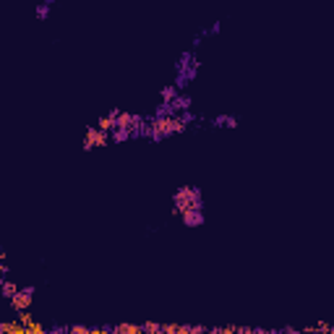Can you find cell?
Wrapping results in <instances>:
<instances>
[{
	"mask_svg": "<svg viewBox=\"0 0 334 334\" xmlns=\"http://www.w3.org/2000/svg\"><path fill=\"white\" fill-rule=\"evenodd\" d=\"M199 66H201V63L196 60V52H193V50H183L178 63H175V81H172L175 89H178V91L188 89V84L196 81Z\"/></svg>",
	"mask_w": 334,
	"mask_h": 334,
	"instance_id": "6da1fadb",
	"label": "cell"
},
{
	"mask_svg": "<svg viewBox=\"0 0 334 334\" xmlns=\"http://www.w3.org/2000/svg\"><path fill=\"white\" fill-rule=\"evenodd\" d=\"M185 209H204V193L196 185H183L172 193V214L178 217Z\"/></svg>",
	"mask_w": 334,
	"mask_h": 334,
	"instance_id": "7a4b0ae2",
	"label": "cell"
},
{
	"mask_svg": "<svg viewBox=\"0 0 334 334\" xmlns=\"http://www.w3.org/2000/svg\"><path fill=\"white\" fill-rule=\"evenodd\" d=\"M34 292H37L34 285H24V287H18V290L13 292V298L8 300V303H11V308H13L16 313H18V311H29L32 303H34Z\"/></svg>",
	"mask_w": 334,
	"mask_h": 334,
	"instance_id": "3957f363",
	"label": "cell"
},
{
	"mask_svg": "<svg viewBox=\"0 0 334 334\" xmlns=\"http://www.w3.org/2000/svg\"><path fill=\"white\" fill-rule=\"evenodd\" d=\"M110 144V133L107 131H99L97 125H89L84 131V152H91L94 146H107Z\"/></svg>",
	"mask_w": 334,
	"mask_h": 334,
	"instance_id": "277c9868",
	"label": "cell"
},
{
	"mask_svg": "<svg viewBox=\"0 0 334 334\" xmlns=\"http://www.w3.org/2000/svg\"><path fill=\"white\" fill-rule=\"evenodd\" d=\"M180 222L188 230H196V227H204L207 225V214H204V209H185V211H180Z\"/></svg>",
	"mask_w": 334,
	"mask_h": 334,
	"instance_id": "5b68a950",
	"label": "cell"
},
{
	"mask_svg": "<svg viewBox=\"0 0 334 334\" xmlns=\"http://www.w3.org/2000/svg\"><path fill=\"white\" fill-rule=\"evenodd\" d=\"M211 128H238V118L230 115V113H222V115H214L209 120Z\"/></svg>",
	"mask_w": 334,
	"mask_h": 334,
	"instance_id": "8992f818",
	"label": "cell"
},
{
	"mask_svg": "<svg viewBox=\"0 0 334 334\" xmlns=\"http://www.w3.org/2000/svg\"><path fill=\"white\" fill-rule=\"evenodd\" d=\"M170 105H172V113H175V115H178V113H185V110L193 107V97H191V94H183V91H178V97H175Z\"/></svg>",
	"mask_w": 334,
	"mask_h": 334,
	"instance_id": "52a82bcc",
	"label": "cell"
},
{
	"mask_svg": "<svg viewBox=\"0 0 334 334\" xmlns=\"http://www.w3.org/2000/svg\"><path fill=\"white\" fill-rule=\"evenodd\" d=\"M131 131H128V128H113V131H110V141L113 144H125V141H131Z\"/></svg>",
	"mask_w": 334,
	"mask_h": 334,
	"instance_id": "ba28073f",
	"label": "cell"
},
{
	"mask_svg": "<svg viewBox=\"0 0 334 334\" xmlns=\"http://www.w3.org/2000/svg\"><path fill=\"white\" fill-rule=\"evenodd\" d=\"M115 334H141V324H115Z\"/></svg>",
	"mask_w": 334,
	"mask_h": 334,
	"instance_id": "9c48e42d",
	"label": "cell"
},
{
	"mask_svg": "<svg viewBox=\"0 0 334 334\" xmlns=\"http://www.w3.org/2000/svg\"><path fill=\"white\" fill-rule=\"evenodd\" d=\"M97 128H99V131H107V133H110V131L115 128V118L110 115V113H107V115H99V118H97Z\"/></svg>",
	"mask_w": 334,
	"mask_h": 334,
	"instance_id": "30bf717a",
	"label": "cell"
},
{
	"mask_svg": "<svg viewBox=\"0 0 334 334\" xmlns=\"http://www.w3.org/2000/svg\"><path fill=\"white\" fill-rule=\"evenodd\" d=\"M16 290H18V285H16V282H11V280H3V282H0V295H3L5 300H11Z\"/></svg>",
	"mask_w": 334,
	"mask_h": 334,
	"instance_id": "8fae6325",
	"label": "cell"
},
{
	"mask_svg": "<svg viewBox=\"0 0 334 334\" xmlns=\"http://www.w3.org/2000/svg\"><path fill=\"white\" fill-rule=\"evenodd\" d=\"M178 97V89H175V84H167V86L160 89V102H172Z\"/></svg>",
	"mask_w": 334,
	"mask_h": 334,
	"instance_id": "7c38bea8",
	"label": "cell"
},
{
	"mask_svg": "<svg viewBox=\"0 0 334 334\" xmlns=\"http://www.w3.org/2000/svg\"><path fill=\"white\" fill-rule=\"evenodd\" d=\"M50 11H52V5H47V3H44V0H42V3L34 8V16H37V21H47V18H50Z\"/></svg>",
	"mask_w": 334,
	"mask_h": 334,
	"instance_id": "4fadbf2b",
	"label": "cell"
},
{
	"mask_svg": "<svg viewBox=\"0 0 334 334\" xmlns=\"http://www.w3.org/2000/svg\"><path fill=\"white\" fill-rule=\"evenodd\" d=\"M141 332H146V334H160V332H162V324H157V321H144V324H141Z\"/></svg>",
	"mask_w": 334,
	"mask_h": 334,
	"instance_id": "5bb4252c",
	"label": "cell"
},
{
	"mask_svg": "<svg viewBox=\"0 0 334 334\" xmlns=\"http://www.w3.org/2000/svg\"><path fill=\"white\" fill-rule=\"evenodd\" d=\"M207 29H209V37H219L222 34V21H214L211 26H207Z\"/></svg>",
	"mask_w": 334,
	"mask_h": 334,
	"instance_id": "9a60e30c",
	"label": "cell"
},
{
	"mask_svg": "<svg viewBox=\"0 0 334 334\" xmlns=\"http://www.w3.org/2000/svg\"><path fill=\"white\" fill-rule=\"evenodd\" d=\"M68 332L71 334H89L91 329L89 327H81V324H73V327H68Z\"/></svg>",
	"mask_w": 334,
	"mask_h": 334,
	"instance_id": "2e32d148",
	"label": "cell"
},
{
	"mask_svg": "<svg viewBox=\"0 0 334 334\" xmlns=\"http://www.w3.org/2000/svg\"><path fill=\"white\" fill-rule=\"evenodd\" d=\"M8 274V266H5V250L3 246H0V277H5Z\"/></svg>",
	"mask_w": 334,
	"mask_h": 334,
	"instance_id": "e0dca14e",
	"label": "cell"
},
{
	"mask_svg": "<svg viewBox=\"0 0 334 334\" xmlns=\"http://www.w3.org/2000/svg\"><path fill=\"white\" fill-rule=\"evenodd\" d=\"M162 332L165 334H178V324H162Z\"/></svg>",
	"mask_w": 334,
	"mask_h": 334,
	"instance_id": "ac0fdd59",
	"label": "cell"
},
{
	"mask_svg": "<svg viewBox=\"0 0 334 334\" xmlns=\"http://www.w3.org/2000/svg\"><path fill=\"white\" fill-rule=\"evenodd\" d=\"M201 332H209V327H201V324H196V327H191V334H201Z\"/></svg>",
	"mask_w": 334,
	"mask_h": 334,
	"instance_id": "d6986e66",
	"label": "cell"
},
{
	"mask_svg": "<svg viewBox=\"0 0 334 334\" xmlns=\"http://www.w3.org/2000/svg\"><path fill=\"white\" fill-rule=\"evenodd\" d=\"M313 329H321V332H332V327H329V324H316V327H313Z\"/></svg>",
	"mask_w": 334,
	"mask_h": 334,
	"instance_id": "ffe728a7",
	"label": "cell"
}]
</instances>
